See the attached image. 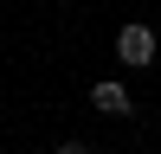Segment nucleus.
Instances as JSON below:
<instances>
[{
    "mask_svg": "<svg viewBox=\"0 0 161 154\" xmlns=\"http://www.w3.org/2000/svg\"><path fill=\"white\" fill-rule=\"evenodd\" d=\"M116 58H123L129 71L155 64V26H142V19H123V32H116Z\"/></svg>",
    "mask_w": 161,
    "mask_h": 154,
    "instance_id": "nucleus-1",
    "label": "nucleus"
},
{
    "mask_svg": "<svg viewBox=\"0 0 161 154\" xmlns=\"http://www.w3.org/2000/svg\"><path fill=\"white\" fill-rule=\"evenodd\" d=\"M90 109H103V116H129V84H123V77L90 84Z\"/></svg>",
    "mask_w": 161,
    "mask_h": 154,
    "instance_id": "nucleus-2",
    "label": "nucleus"
},
{
    "mask_svg": "<svg viewBox=\"0 0 161 154\" xmlns=\"http://www.w3.org/2000/svg\"><path fill=\"white\" fill-rule=\"evenodd\" d=\"M52 154H90V148H84V141H58Z\"/></svg>",
    "mask_w": 161,
    "mask_h": 154,
    "instance_id": "nucleus-3",
    "label": "nucleus"
}]
</instances>
